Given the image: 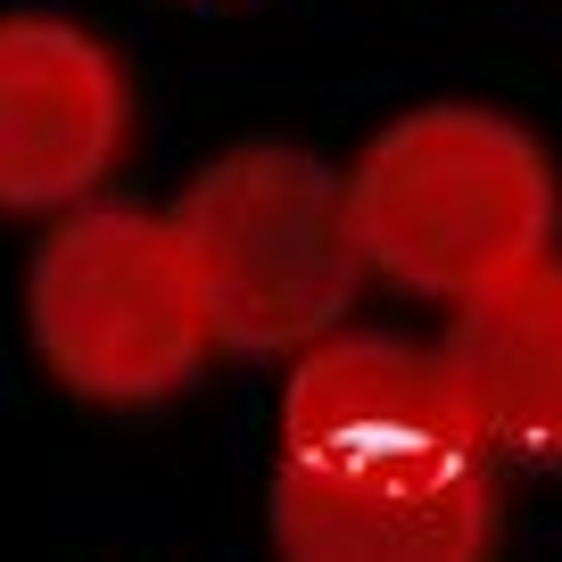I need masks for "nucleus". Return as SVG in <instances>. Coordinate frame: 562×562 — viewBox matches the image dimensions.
<instances>
[{
    "instance_id": "f257e3e1",
    "label": "nucleus",
    "mask_w": 562,
    "mask_h": 562,
    "mask_svg": "<svg viewBox=\"0 0 562 562\" xmlns=\"http://www.w3.org/2000/svg\"><path fill=\"white\" fill-rule=\"evenodd\" d=\"M364 265L414 299H480L521 265L554 257L562 182L513 116L472 100L405 108L348 166Z\"/></svg>"
},
{
    "instance_id": "f03ea898",
    "label": "nucleus",
    "mask_w": 562,
    "mask_h": 562,
    "mask_svg": "<svg viewBox=\"0 0 562 562\" xmlns=\"http://www.w3.org/2000/svg\"><path fill=\"white\" fill-rule=\"evenodd\" d=\"M175 240L207 299L215 348L299 356L339 331L364 290V232L348 175L290 140H240L175 199Z\"/></svg>"
},
{
    "instance_id": "7ed1b4c3",
    "label": "nucleus",
    "mask_w": 562,
    "mask_h": 562,
    "mask_svg": "<svg viewBox=\"0 0 562 562\" xmlns=\"http://www.w3.org/2000/svg\"><path fill=\"white\" fill-rule=\"evenodd\" d=\"M25 331L42 364L91 405H158L215 356L207 299L175 215L75 207L25 265Z\"/></svg>"
},
{
    "instance_id": "20e7f679",
    "label": "nucleus",
    "mask_w": 562,
    "mask_h": 562,
    "mask_svg": "<svg viewBox=\"0 0 562 562\" xmlns=\"http://www.w3.org/2000/svg\"><path fill=\"white\" fill-rule=\"evenodd\" d=\"M281 463L306 472H422L496 463L447 381L439 348L389 331H323L281 381Z\"/></svg>"
},
{
    "instance_id": "39448f33",
    "label": "nucleus",
    "mask_w": 562,
    "mask_h": 562,
    "mask_svg": "<svg viewBox=\"0 0 562 562\" xmlns=\"http://www.w3.org/2000/svg\"><path fill=\"white\" fill-rule=\"evenodd\" d=\"M124 149V75L67 18H0V215L83 207Z\"/></svg>"
},
{
    "instance_id": "423d86ee",
    "label": "nucleus",
    "mask_w": 562,
    "mask_h": 562,
    "mask_svg": "<svg viewBox=\"0 0 562 562\" xmlns=\"http://www.w3.org/2000/svg\"><path fill=\"white\" fill-rule=\"evenodd\" d=\"M281 562H488L496 554V463L422 472H273Z\"/></svg>"
},
{
    "instance_id": "0eeeda50",
    "label": "nucleus",
    "mask_w": 562,
    "mask_h": 562,
    "mask_svg": "<svg viewBox=\"0 0 562 562\" xmlns=\"http://www.w3.org/2000/svg\"><path fill=\"white\" fill-rule=\"evenodd\" d=\"M439 364L488 456L554 463L562 456V257H538L513 281L463 299L439 331Z\"/></svg>"
}]
</instances>
